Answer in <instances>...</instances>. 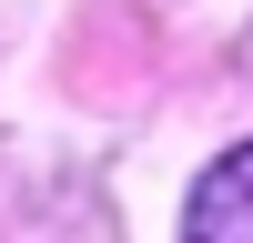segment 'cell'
<instances>
[{
	"mask_svg": "<svg viewBox=\"0 0 253 243\" xmlns=\"http://www.w3.org/2000/svg\"><path fill=\"white\" fill-rule=\"evenodd\" d=\"M182 243H253V142L203 162L193 202H182Z\"/></svg>",
	"mask_w": 253,
	"mask_h": 243,
	"instance_id": "1",
	"label": "cell"
}]
</instances>
